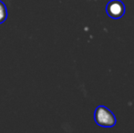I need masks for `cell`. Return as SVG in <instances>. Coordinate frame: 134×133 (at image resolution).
<instances>
[{
	"label": "cell",
	"instance_id": "2",
	"mask_svg": "<svg viewBox=\"0 0 134 133\" xmlns=\"http://www.w3.org/2000/svg\"><path fill=\"white\" fill-rule=\"evenodd\" d=\"M106 12L111 18L119 19L125 14V5L120 0H111L108 3Z\"/></svg>",
	"mask_w": 134,
	"mask_h": 133
},
{
	"label": "cell",
	"instance_id": "1",
	"mask_svg": "<svg viewBox=\"0 0 134 133\" xmlns=\"http://www.w3.org/2000/svg\"><path fill=\"white\" fill-rule=\"evenodd\" d=\"M94 119L99 126L104 128H111L115 126L117 119L115 115L105 106H99L95 109Z\"/></svg>",
	"mask_w": 134,
	"mask_h": 133
},
{
	"label": "cell",
	"instance_id": "3",
	"mask_svg": "<svg viewBox=\"0 0 134 133\" xmlns=\"http://www.w3.org/2000/svg\"><path fill=\"white\" fill-rule=\"evenodd\" d=\"M7 18V5L0 0V25L3 24Z\"/></svg>",
	"mask_w": 134,
	"mask_h": 133
}]
</instances>
